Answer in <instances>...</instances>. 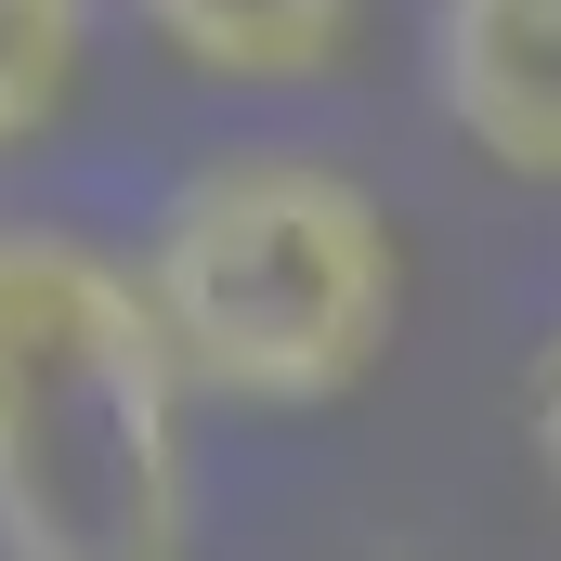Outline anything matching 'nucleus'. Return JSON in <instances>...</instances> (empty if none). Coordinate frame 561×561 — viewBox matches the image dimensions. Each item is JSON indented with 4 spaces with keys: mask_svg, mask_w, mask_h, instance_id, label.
<instances>
[{
    "mask_svg": "<svg viewBox=\"0 0 561 561\" xmlns=\"http://www.w3.org/2000/svg\"><path fill=\"white\" fill-rule=\"evenodd\" d=\"M392 222L327 157H209L157 196L144 313L209 405H340L392 340Z\"/></svg>",
    "mask_w": 561,
    "mask_h": 561,
    "instance_id": "2",
    "label": "nucleus"
},
{
    "mask_svg": "<svg viewBox=\"0 0 561 561\" xmlns=\"http://www.w3.org/2000/svg\"><path fill=\"white\" fill-rule=\"evenodd\" d=\"M79 39H92V0H0V157L66 118Z\"/></svg>",
    "mask_w": 561,
    "mask_h": 561,
    "instance_id": "5",
    "label": "nucleus"
},
{
    "mask_svg": "<svg viewBox=\"0 0 561 561\" xmlns=\"http://www.w3.org/2000/svg\"><path fill=\"white\" fill-rule=\"evenodd\" d=\"M0 549H183V366L144 313V275L26 222H0Z\"/></svg>",
    "mask_w": 561,
    "mask_h": 561,
    "instance_id": "1",
    "label": "nucleus"
},
{
    "mask_svg": "<svg viewBox=\"0 0 561 561\" xmlns=\"http://www.w3.org/2000/svg\"><path fill=\"white\" fill-rule=\"evenodd\" d=\"M131 13L209 79H313L353 39V0H131Z\"/></svg>",
    "mask_w": 561,
    "mask_h": 561,
    "instance_id": "4",
    "label": "nucleus"
},
{
    "mask_svg": "<svg viewBox=\"0 0 561 561\" xmlns=\"http://www.w3.org/2000/svg\"><path fill=\"white\" fill-rule=\"evenodd\" d=\"M431 92L470 157L561 183V0H444L431 13Z\"/></svg>",
    "mask_w": 561,
    "mask_h": 561,
    "instance_id": "3",
    "label": "nucleus"
},
{
    "mask_svg": "<svg viewBox=\"0 0 561 561\" xmlns=\"http://www.w3.org/2000/svg\"><path fill=\"white\" fill-rule=\"evenodd\" d=\"M523 405H536V470H549V496H561V340L536 353V392Z\"/></svg>",
    "mask_w": 561,
    "mask_h": 561,
    "instance_id": "6",
    "label": "nucleus"
}]
</instances>
